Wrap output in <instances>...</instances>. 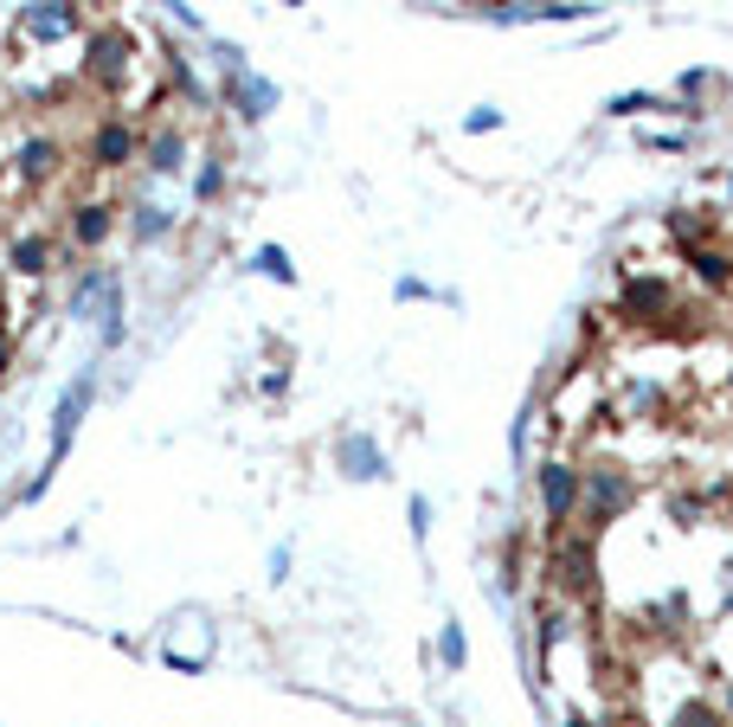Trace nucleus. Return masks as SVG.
I'll return each mask as SVG.
<instances>
[{
  "label": "nucleus",
  "instance_id": "obj_2",
  "mask_svg": "<svg viewBox=\"0 0 733 727\" xmlns=\"http://www.w3.org/2000/svg\"><path fill=\"white\" fill-rule=\"evenodd\" d=\"M586 496H592V509H598V515H618L624 502H630V483H624L618 470H592Z\"/></svg>",
  "mask_w": 733,
  "mask_h": 727
},
{
  "label": "nucleus",
  "instance_id": "obj_3",
  "mask_svg": "<svg viewBox=\"0 0 733 727\" xmlns=\"http://www.w3.org/2000/svg\"><path fill=\"white\" fill-rule=\"evenodd\" d=\"M136 154V136L123 129V122H110V129H97V161L104 168H116V161H129Z\"/></svg>",
  "mask_w": 733,
  "mask_h": 727
},
{
  "label": "nucleus",
  "instance_id": "obj_1",
  "mask_svg": "<svg viewBox=\"0 0 733 727\" xmlns=\"http://www.w3.org/2000/svg\"><path fill=\"white\" fill-rule=\"evenodd\" d=\"M573 496H580L573 470H566V463H548V470H541V502H548V515H553V522H560V515L573 509Z\"/></svg>",
  "mask_w": 733,
  "mask_h": 727
},
{
  "label": "nucleus",
  "instance_id": "obj_9",
  "mask_svg": "<svg viewBox=\"0 0 733 727\" xmlns=\"http://www.w3.org/2000/svg\"><path fill=\"white\" fill-rule=\"evenodd\" d=\"M566 727H592V721H566Z\"/></svg>",
  "mask_w": 733,
  "mask_h": 727
},
{
  "label": "nucleus",
  "instance_id": "obj_5",
  "mask_svg": "<svg viewBox=\"0 0 733 727\" xmlns=\"http://www.w3.org/2000/svg\"><path fill=\"white\" fill-rule=\"evenodd\" d=\"M155 168H181V136H155Z\"/></svg>",
  "mask_w": 733,
  "mask_h": 727
},
{
  "label": "nucleus",
  "instance_id": "obj_8",
  "mask_svg": "<svg viewBox=\"0 0 733 727\" xmlns=\"http://www.w3.org/2000/svg\"><path fill=\"white\" fill-rule=\"evenodd\" d=\"M0 367H7V342H0Z\"/></svg>",
  "mask_w": 733,
  "mask_h": 727
},
{
  "label": "nucleus",
  "instance_id": "obj_4",
  "mask_svg": "<svg viewBox=\"0 0 733 727\" xmlns=\"http://www.w3.org/2000/svg\"><path fill=\"white\" fill-rule=\"evenodd\" d=\"M104 232H110V206H84V213H77V238H84V245H97Z\"/></svg>",
  "mask_w": 733,
  "mask_h": 727
},
{
  "label": "nucleus",
  "instance_id": "obj_7",
  "mask_svg": "<svg viewBox=\"0 0 733 727\" xmlns=\"http://www.w3.org/2000/svg\"><path fill=\"white\" fill-rule=\"evenodd\" d=\"M676 727H721V721H714V708H682Z\"/></svg>",
  "mask_w": 733,
  "mask_h": 727
},
{
  "label": "nucleus",
  "instance_id": "obj_6",
  "mask_svg": "<svg viewBox=\"0 0 733 727\" xmlns=\"http://www.w3.org/2000/svg\"><path fill=\"white\" fill-rule=\"evenodd\" d=\"M13 265H20V270H45V245H39V238H33V245H20V252H13Z\"/></svg>",
  "mask_w": 733,
  "mask_h": 727
}]
</instances>
